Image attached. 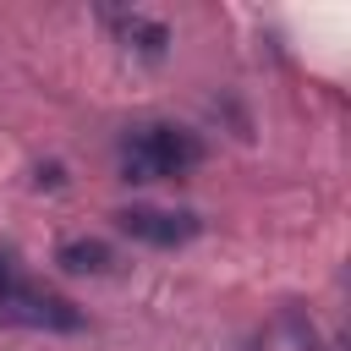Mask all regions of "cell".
<instances>
[{
  "mask_svg": "<svg viewBox=\"0 0 351 351\" xmlns=\"http://www.w3.org/2000/svg\"><path fill=\"white\" fill-rule=\"evenodd\" d=\"M55 263H60L66 274H110V269H115V247L99 241V236H66V241L55 247Z\"/></svg>",
  "mask_w": 351,
  "mask_h": 351,
  "instance_id": "obj_5",
  "label": "cell"
},
{
  "mask_svg": "<svg viewBox=\"0 0 351 351\" xmlns=\"http://www.w3.org/2000/svg\"><path fill=\"white\" fill-rule=\"evenodd\" d=\"M115 154L126 181H176L203 165V137L170 121H148V126H132Z\"/></svg>",
  "mask_w": 351,
  "mask_h": 351,
  "instance_id": "obj_1",
  "label": "cell"
},
{
  "mask_svg": "<svg viewBox=\"0 0 351 351\" xmlns=\"http://www.w3.org/2000/svg\"><path fill=\"white\" fill-rule=\"evenodd\" d=\"M99 22L115 33V44H126V49H137V55H148V60H159V55L170 49V27H165L159 16L121 11V5H104V11H99Z\"/></svg>",
  "mask_w": 351,
  "mask_h": 351,
  "instance_id": "obj_4",
  "label": "cell"
},
{
  "mask_svg": "<svg viewBox=\"0 0 351 351\" xmlns=\"http://www.w3.org/2000/svg\"><path fill=\"white\" fill-rule=\"evenodd\" d=\"M110 219H115L121 236H132V241H143V247H186V241L203 230L197 214H186V208H154V203L115 208Z\"/></svg>",
  "mask_w": 351,
  "mask_h": 351,
  "instance_id": "obj_3",
  "label": "cell"
},
{
  "mask_svg": "<svg viewBox=\"0 0 351 351\" xmlns=\"http://www.w3.org/2000/svg\"><path fill=\"white\" fill-rule=\"evenodd\" d=\"M5 280H11V269H5V258H0V285H5Z\"/></svg>",
  "mask_w": 351,
  "mask_h": 351,
  "instance_id": "obj_6",
  "label": "cell"
},
{
  "mask_svg": "<svg viewBox=\"0 0 351 351\" xmlns=\"http://www.w3.org/2000/svg\"><path fill=\"white\" fill-rule=\"evenodd\" d=\"M0 324L49 329V335H77L88 318H82L66 296H49V291H33V285H22V280H5V285H0Z\"/></svg>",
  "mask_w": 351,
  "mask_h": 351,
  "instance_id": "obj_2",
  "label": "cell"
}]
</instances>
